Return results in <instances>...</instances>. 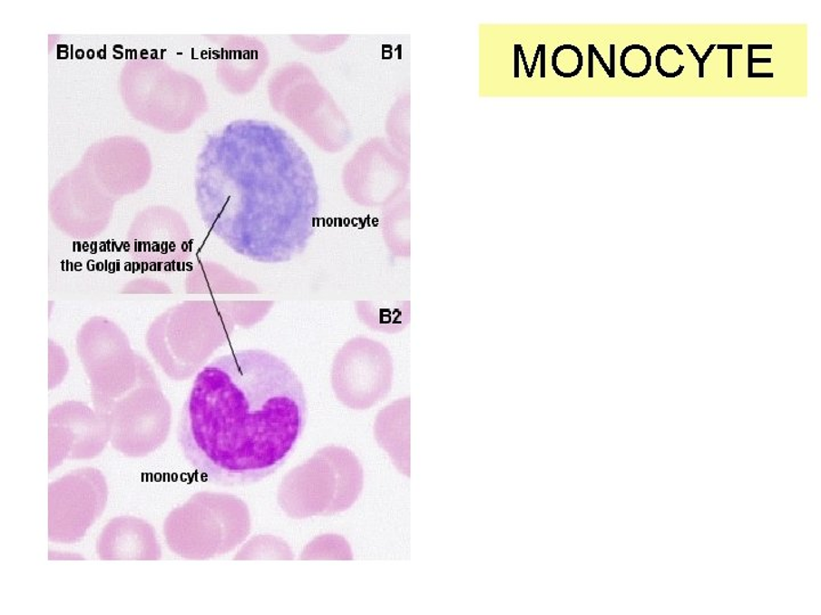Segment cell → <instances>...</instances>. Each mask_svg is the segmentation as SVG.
Wrapping results in <instances>:
<instances>
[{"label": "cell", "instance_id": "obj_19", "mask_svg": "<svg viewBox=\"0 0 821 615\" xmlns=\"http://www.w3.org/2000/svg\"><path fill=\"white\" fill-rule=\"evenodd\" d=\"M668 49H673V51H676L679 55H683V52L681 51L680 48H679L677 46V44H665V46H663L662 48L660 49L659 52H657L656 68H657V71H659V73H660V75H663V77H665V78H677V77H679V75H680L682 73V71L685 70V66H683V65L679 66V70L677 71V73H665V71L662 69V66H660V56H662L663 53L665 51H668Z\"/></svg>", "mask_w": 821, "mask_h": 615}, {"label": "cell", "instance_id": "obj_27", "mask_svg": "<svg viewBox=\"0 0 821 615\" xmlns=\"http://www.w3.org/2000/svg\"><path fill=\"white\" fill-rule=\"evenodd\" d=\"M717 48L718 49H728V51H734V49H743V44H717Z\"/></svg>", "mask_w": 821, "mask_h": 615}, {"label": "cell", "instance_id": "obj_29", "mask_svg": "<svg viewBox=\"0 0 821 615\" xmlns=\"http://www.w3.org/2000/svg\"><path fill=\"white\" fill-rule=\"evenodd\" d=\"M728 78H732V51H728Z\"/></svg>", "mask_w": 821, "mask_h": 615}, {"label": "cell", "instance_id": "obj_11", "mask_svg": "<svg viewBox=\"0 0 821 615\" xmlns=\"http://www.w3.org/2000/svg\"><path fill=\"white\" fill-rule=\"evenodd\" d=\"M50 425L68 427L74 444L69 461H88L104 452L110 443L108 421L85 404L65 401L50 412Z\"/></svg>", "mask_w": 821, "mask_h": 615}, {"label": "cell", "instance_id": "obj_12", "mask_svg": "<svg viewBox=\"0 0 821 615\" xmlns=\"http://www.w3.org/2000/svg\"><path fill=\"white\" fill-rule=\"evenodd\" d=\"M217 66L228 91L243 93L251 91L268 69L269 52L259 39L232 37Z\"/></svg>", "mask_w": 821, "mask_h": 615}, {"label": "cell", "instance_id": "obj_14", "mask_svg": "<svg viewBox=\"0 0 821 615\" xmlns=\"http://www.w3.org/2000/svg\"><path fill=\"white\" fill-rule=\"evenodd\" d=\"M355 310L359 320L371 331L402 333L411 323L410 301H358Z\"/></svg>", "mask_w": 821, "mask_h": 615}, {"label": "cell", "instance_id": "obj_4", "mask_svg": "<svg viewBox=\"0 0 821 615\" xmlns=\"http://www.w3.org/2000/svg\"><path fill=\"white\" fill-rule=\"evenodd\" d=\"M251 514L232 493L200 492L174 508L163 523L170 550L181 559L207 561L237 550L249 536Z\"/></svg>", "mask_w": 821, "mask_h": 615}, {"label": "cell", "instance_id": "obj_9", "mask_svg": "<svg viewBox=\"0 0 821 615\" xmlns=\"http://www.w3.org/2000/svg\"><path fill=\"white\" fill-rule=\"evenodd\" d=\"M109 501L105 476L94 467L71 471L48 485V539L73 545L103 515Z\"/></svg>", "mask_w": 821, "mask_h": 615}, {"label": "cell", "instance_id": "obj_3", "mask_svg": "<svg viewBox=\"0 0 821 615\" xmlns=\"http://www.w3.org/2000/svg\"><path fill=\"white\" fill-rule=\"evenodd\" d=\"M363 488L364 470L357 454L330 444L283 476L278 503L292 520L327 518L352 508Z\"/></svg>", "mask_w": 821, "mask_h": 615}, {"label": "cell", "instance_id": "obj_17", "mask_svg": "<svg viewBox=\"0 0 821 615\" xmlns=\"http://www.w3.org/2000/svg\"><path fill=\"white\" fill-rule=\"evenodd\" d=\"M73 436L68 427L50 425L48 427V471H54L69 459L73 449Z\"/></svg>", "mask_w": 821, "mask_h": 615}, {"label": "cell", "instance_id": "obj_18", "mask_svg": "<svg viewBox=\"0 0 821 615\" xmlns=\"http://www.w3.org/2000/svg\"><path fill=\"white\" fill-rule=\"evenodd\" d=\"M323 38L318 37V35H292L291 37L296 44L305 51L324 53L336 51L337 48L343 46L346 40L348 39V35H328L326 42L322 43Z\"/></svg>", "mask_w": 821, "mask_h": 615}, {"label": "cell", "instance_id": "obj_2", "mask_svg": "<svg viewBox=\"0 0 821 615\" xmlns=\"http://www.w3.org/2000/svg\"><path fill=\"white\" fill-rule=\"evenodd\" d=\"M308 421L303 382L272 352H230L195 377L177 438L186 462L208 483L246 487L291 456Z\"/></svg>", "mask_w": 821, "mask_h": 615}, {"label": "cell", "instance_id": "obj_8", "mask_svg": "<svg viewBox=\"0 0 821 615\" xmlns=\"http://www.w3.org/2000/svg\"><path fill=\"white\" fill-rule=\"evenodd\" d=\"M106 420L112 447L123 456L143 458L166 444L171 407L160 386L141 385L111 407Z\"/></svg>", "mask_w": 821, "mask_h": 615}, {"label": "cell", "instance_id": "obj_25", "mask_svg": "<svg viewBox=\"0 0 821 615\" xmlns=\"http://www.w3.org/2000/svg\"><path fill=\"white\" fill-rule=\"evenodd\" d=\"M593 44H589V78H593Z\"/></svg>", "mask_w": 821, "mask_h": 615}, {"label": "cell", "instance_id": "obj_13", "mask_svg": "<svg viewBox=\"0 0 821 615\" xmlns=\"http://www.w3.org/2000/svg\"><path fill=\"white\" fill-rule=\"evenodd\" d=\"M410 405V398L395 401L381 410L375 425V436L380 447L406 476L411 475Z\"/></svg>", "mask_w": 821, "mask_h": 615}, {"label": "cell", "instance_id": "obj_15", "mask_svg": "<svg viewBox=\"0 0 821 615\" xmlns=\"http://www.w3.org/2000/svg\"><path fill=\"white\" fill-rule=\"evenodd\" d=\"M295 552L283 538L273 534L252 537L233 557L234 561H294Z\"/></svg>", "mask_w": 821, "mask_h": 615}, {"label": "cell", "instance_id": "obj_30", "mask_svg": "<svg viewBox=\"0 0 821 615\" xmlns=\"http://www.w3.org/2000/svg\"><path fill=\"white\" fill-rule=\"evenodd\" d=\"M540 54H541V44H539L538 49H536V53H535V56H534V62H533L532 69L530 70V71H531V78L533 77V73H534V70H535V66H536V62H538L539 55H540Z\"/></svg>", "mask_w": 821, "mask_h": 615}, {"label": "cell", "instance_id": "obj_5", "mask_svg": "<svg viewBox=\"0 0 821 615\" xmlns=\"http://www.w3.org/2000/svg\"><path fill=\"white\" fill-rule=\"evenodd\" d=\"M269 101L277 110L314 144L337 153L352 140L347 118L313 70L301 63H288L270 78Z\"/></svg>", "mask_w": 821, "mask_h": 615}, {"label": "cell", "instance_id": "obj_24", "mask_svg": "<svg viewBox=\"0 0 821 615\" xmlns=\"http://www.w3.org/2000/svg\"><path fill=\"white\" fill-rule=\"evenodd\" d=\"M611 78H615V44H611Z\"/></svg>", "mask_w": 821, "mask_h": 615}, {"label": "cell", "instance_id": "obj_22", "mask_svg": "<svg viewBox=\"0 0 821 615\" xmlns=\"http://www.w3.org/2000/svg\"><path fill=\"white\" fill-rule=\"evenodd\" d=\"M592 51H593V54L596 55V57H597V59L599 60V62H601V64L602 65V68L605 69V71H606V73H607V74H608V77L611 78V70H610V68H608V65L605 63V61H603V59H602V57H601V53H599V52L597 51V48L594 47V44H593V47H592Z\"/></svg>", "mask_w": 821, "mask_h": 615}, {"label": "cell", "instance_id": "obj_23", "mask_svg": "<svg viewBox=\"0 0 821 615\" xmlns=\"http://www.w3.org/2000/svg\"><path fill=\"white\" fill-rule=\"evenodd\" d=\"M541 77H545V44H541Z\"/></svg>", "mask_w": 821, "mask_h": 615}, {"label": "cell", "instance_id": "obj_10", "mask_svg": "<svg viewBox=\"0 0 821 615\" xmlns=\"http://www.w3.org/2000/svg\"><path fill=\"white\" fill-rule=\"evenodd\" d=\"M101 561H160L162 548L152 524L136 516H118L102 530L96 542Z\"/></svg>", "mask_w": 821, "mask_h": 615}, {"label": "cell", "instance_id": "obj_1", "mask_svg": "<svg viewBox=\"0 0 821 615\" xmlns=\"http://www.w3.org/2000/svg\"><path fill=\"white\" fill-rule=\"evenodd\" d=\"M194 189L208 230L252 261L290 262L317 229L319 187L312 161L277 123L234 120L208 135Z\"/></svg>", "mask_w": 821, "mask_h": 615}, {"label": "cell", "instance_id": "obj_7", "mask_svg": "<svg viewBox=\"0 0 821 615\" xmlns=\"http://www.w3.org/2000/svg\"><path fill=\"white\" fill-rule=\"evenodd\" d=\"M78 350L90 377L96 413L105 420L111 407L136 386H160L148 362L122 337H80Z\"/></svg>", "mask_w": 821, "mask_h": 615}, {"label": "cell", "instance_id": "obj_20", "mask_svg": "<svg viewBox=\"0 0 821 615\" xmlns=\"http://www.w3.org/2000/svg\"><path fill=\"white\" fill-rule=\"evenodd\" d=\"M687 46H688V48L690 49V51H691V53H692V55H694V56L696 57V60L699 61V78H700V79H703V78H704V63H705V61L708 60V57L709 56V54H711V53L713 52V49L717 47V44H712L711 46L709 47L707 53H705V55H704L703 57H700V56L699 55V53H697L696 49L694 48V46H692L691 44H688Z\"/></svg>", "mask_w": 821, "mask_h": 615}, {"label": "cell", "instance_id": "obj_32", "mask_svg": "<svg viewBox=\"0 0 821 615\" xmlns=\"http://www.w3.org/2000/svg\"><path fill=\"white\" fill-rule=\"evenodd\" d=\"M749 44V47H751L752 49H772V44Z\"/></svg>", "mask_w": 821, "mask_h": 615}, {"label": "cell", "instance_id": "obj_16", "mask_svg": "<svg viewBox=\"0 0 821 615\" xmlns=\"http://www.w3.org/2000/svg\"><path fill=\"white\" fill-rule=\"evenodd\" d=\"M300 561H353L352 546L339 534H322L301 551Z\"/></svg>", "mask_w": 821, "mask_h": 615}, {"label": "cell", "instance_id": "obj_31", "mask_svg": "<svg viewBox=\"0 0 821 615\" xmlns=\"http://www.w3.org/2000/svg\"><path fill=\"white\" fill-rule=\"evenodd\" d=\"M749 78H774V73H752L748 74Z\"/></svg>", "mask_w": 821, "mask_h": 615}, {"label": "cell", "instance_id": "obj_21", "mask_svg": "<svg viewBox=\"0 0 821 615\" xmlns=\"http://www.w3.org/2000/svg\"><path fill=\"white\" fill-rule=\"evenodd\" d=\"M753 63H771V59H753V49L748 44V74L753 73Z\"/></svg>", "mask_w": 821, "mask_h": 615}, {"label": "cell", "instance_id": "obj_6", "mask_svg": "<svg viewBox=\"0 0 821 615\" xmlns=\"http://www.w3.org/2000/svg\"><path fill=\"white\" fill-rule=\"evenodd\" d=\"M393 382V356L374 338H350L335 356L331 386L345 407L358 412L375 407L387 398Z\"/></svg>", "mask_w": 821, "mask_h": 615}, {"label": "cell", "instance_id": "obj_28", "mask_svg": "<svg viewBox=\"0 0 821 615\" xmlns=\"http://www.w3.org/2000/svg\"><path fill=\"white\" fill-rule=\"evenodd\" d=\"M518 49H519V55L522 56V60H523V65H525V70H526L527 77H528V78H531V71H530V69H528V65H527V62H526V57H525V54H523V51L522 44H518Z\"/></svg>", "mask_w": 821, "mask_h": 615}, {"label": "cell", "instance_id": "obj_26", "mask_svg": "<svg viewBox=\"0 0 821 615\" xmlns=\"http://www.w3.org/2000/svg\"><path fill=\"white\" fill-rule=\"evenodd\" d=\"M514 78H519V49L518 44L514 46Z\"/></svg>", "mask_w": 821, "mask_h": 615}]
</instances>
